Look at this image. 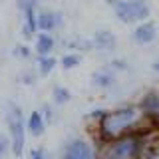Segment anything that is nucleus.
Listing matches in <instances>:
<instances>
[{"instance_id":"obj_14","label":"nucleus","mask_w":159,"mask_h":159,"mask_svg":"<svg viewBox=\"0 0 159 159\" xmlns=\"http://www.w3.org/2000/svg\"><path fill=\"white\" fill-rule=\"evenodd\" d=\"M58 60L50 54V56H38V72L42 74V76H48L50 72H52L54 68H56Z\"/></svg>"},{"instance_id":"obj_17","label":"nucleus","mask_w":159,"mask_h":159,"mask_svg":"<svg viewBox=\"0 0 159 159\" xmlns=\"http://www.w3.org/2000/svg\"><path fill=\"white\" fill-rule=\"evenodd\" d=\"M54 102H56V103L70 102V89L62 88V86H56V88H54Z\"/></svg>"},{"instance_id":"obj_5","label":"nucleus","mask_w":159,"mask_h":159,"mask_svg":"<svg viewBox=\"0 0 159 159\" xmlns=\"http://www.w3.org/2000/svg\"><path fill=\"white\" fill-rule=\"evenodd\" d=\"M8 125H10V135H12V151L16 157H20L24 151V117H22V109L20 107L10 109Z\"/></svg>"},{"instance_id":"obj_11","label":"nucleus","mask_w":159,"mask_h":159,"mask_svg":"<svg viewBox=\"0 0 159 159\" xmlns=\"http://www.w3.org/2000/svg\"><path fill=\"white\" fill-rule=\"evenodd\" d=\"M66 159H92V149L84 141H74L66 149Z\"/></svg>"},{"instance_id":"obj_3","label":"nucleus","mask_w":159,"mask_h":159,"mask_svg":"<svg viewBox=\"0 0 159 159\" xmlns=\"http://www.w3.org/2000/svg\"><path fill=\"white\" fill-rule=\"evenodd\" d=\"M141 147H143V143L137 135H125L111 145L106 159H133L141 153Z\"/></svg>"},{"instance_id":"obj_2","label":"nucleus","mask_w":159,"mask_h":159,"mask_svg":"<svg viewBox=\"0 0 159 159\" xmlns=\"http://www.w3.org/2000/svg\"><path fill=\"white\" fill-rule=\"evenodd\" d=\"M103 2L111 6L113 14L123 24H139L151 16L147 0H103Z\"/></svg>"},{"instance_id":"obj_13","label":"nucleus","mask_w":159,"mask_h":159,"mask_svg":"<svg viewBox=\"0 0 159 159\" xmlns=\"http://www.w3.org/2000/svg\"><path fill=\"white\" fill-rule=\"evenodd\" d=\"M26 127H28V131L32 133V135H42L44 133V119H42V116H40L38 111H32L30 117H28Z\"/></svg>"},{"instance_id":"obj_24","label":"nucleus","mask_w":159,"mask_h":159,"mask_svg":"<svg viewBox=\"0 0 159 159\" xmlns=\"http://www.w3.org/2000/svg\"><path fill=\"white\" fill-rule=\"evenodd\" d=\"M106 113H107V111H103V109H96V111L92 113V117H99V119H102L103 116H106Z\"/></svg>"},{"instance_id":"obj_22","label":"nucleus","mask_w":159,"mask_h":159,"mask_svg":"<svg viewBox=\"0 0 159 159\" xmlns=\"http://www.w3.org/2000/svg\"><path fill=\"white\" fill-rule=\"evenodd\" d=\"M34 82H36V80H34V74L32 76H30V72L24 74V84H34Z\"/></svg>"},{"instance_id":"obj_4","label":"nucleus","mask_w":159,"mask_h":159,"mask_svg":"<svg viewBox=\"0 0 159 159\" xmlns=\"http://www.w3.org/2000/svg\"><path fill=\"white\" fill-rule=\"evenodd\" d=\"M18 8L24 16V26H22V34L24 38L30 40L32 36H36L40 32L38 28V0H18Z\"/></svg>"},{"instance_id":"obj_16","label":"nucleus","mask_w":159,"mask_h":159,"mask_svg":"<svg viewBox=\"0 0 159 159\" xmlns=\"http://www.w3.org/2000/svg\"><path fill=\"white\" fill-rule=\"evenodd\" d=\"M82 64V56L76 52H72V54H64L62 60H60V66H62L64 70H72V68H76Z\"/></svg>"},{"instance_id":"obj_20","label":"nucleus","mask_w":159,"mask_h":159,"mask_svg":"<svg viewBox=\"0 0 159 159\" xmlns=\"http://www.w3.org/2000/svg\"><path fill=\"white\" fill-rule=\"evenodd\" d=\"M30 159H46V157H44V151H42V149H34V151L30 153Z\"/></svg>"},{"instance_id":"obj_10","label":"nucleus","mask_w":159,"mask_h":159,"mask_svg":"<svg viewBox=\"0 0 159 159\" xmlns=\"http://www.w3.org/2000/svg\"><path fill=\"white\" fill-rule=\"evenodd\" d=\"M54 48H56V38L52 36V32L36 34V52H38V56H50Z\"/></svg>"},{"instance_id":"obj_9","label":"nucleus","mask_w":159,"mask_h":159,"mask_svg":"<svg viewBox=\"0 0 159 159\" xmlns=\"http://www.w3.org/2000/svg\"><path fill=\"white\" fill-rule=\"evenodd\" d=\"M92 42L96 50H111L117 44V36L113 32H109V30H98L92 36Z\"/></svg>"},{"instance_id":"obj_19","label":"nucleus","mask_w":159,"mask_h":159,"mask_svg":"<svg viewBox=\"0 0 159 159\" xmlns=\"http://www.w3.org/2000/svg\"><path fill=\"white\" fill-rule=\"evenodd\" d=\"M30 48L28 46H16L14 48V56H18V58H30Z\"/></svg>"},{"instance_id":"obj_8","label":"nucleus","mask_w":159,"mask_h":159,"mask_svg":"<svg viewBox=\"0 0 159 159\" xmlns=\"http://www.w3.org/2000/svg\"><path fill=\"white\" fill-rule=\"evenodd\" d=\"M155 38H157V26L153 22H149V20L139 22L135 26V30H133V40H135L137 44H141V46L151 44Z\"/></svg>"},{"instance_id":"obj_7","label":"nucleus","mask_w":159,"mask_h":159,"mask_svg":"<svg viewBox=\"0 0 159 159\" xmlns=\"http://www.w3.org/2000/svg\"><path fill=\"white\" fill-rule=\"evenodd\" d=\"M64 24V16L58 10H40L38 12V28L40 32H54Z\"/></svg>"},{"instance_id":"obj_23","label":"nucleus","mask_w":159,"mask_h":159,"mask_svg":"<svg viewBox=\"0 0 159 159\" xmlns=\"http://www.w3.org/2000/svg\"><path fill=\"white\" fill-rule=\"evenodd\" d=\"M4 151H6V139H2V137H0V159H2Z\"/></svg>"},{"instance_id":"obj_15","label":"nucleus","mask_w":159,"mask_h":159,"mask_svg":"<svg viewBox=\"0 0 159 159\" xmlns=\"http://www.w3.org/2000/svg\"><path fill=\"white\" fill-rule=\"evenodd\" d=\"M66 46L72 50H93V42L92 38H70L66 40Z\"/></svg>"},{"instance_id":"obj_12","label":"nucleus","mask_w":159,"mask_h":159,"mask_svg":"<svg viewBox=\"0 0 159 159\" xmlns=\"http://www.w3.org/2000/svg\"><path fill=\"white\" fill-rule=\"evenodd\" d=\"M92 82L93 86L98 88H109L113 86V82H116V76H113V70H99L92 76Z\"/></svg>"},{"instance_id":"obj_6","label":"nucleus","mask_w":159,"mask_h":159,"mask_svg":"<svg viewBox=\"0 0 159 159\" xmlns=\"http://www.w3.org/2000/svg\"><path fill=\"white\" fill-rule=\"evenodd\" d=\"M141 111L155 127H159V92H149L141 99Z\"/></svg>"},{"instance_id":"obj_18","label":"nucleus","mask_w":159,"mask_h":159,"mask_svg":"<svg viewBox=\"0 0 159 159\" xmlns=\"http://www.w3.org/2000/svg\"><path fill=\"white\" fill-rule=\"evenodd\" d=\"M159 155V149L155 145H143L141 147V157L143 159H155Z\"/></svg>"},{"instance_id":"obj_21","label":"nucleus","mask_w":159,"mask_h":159,"mask_svg":"<svg viewBox=\"0 0 159 159\" xmlns=\"http://www.w3.org/2000/svg\"><path fill=\"white\" fill-rule=\"evenodd\" d=\"M111 68H116V70H125V62H121V60H113L111 62Z\"/></svg>"},{"instance_id":"obj_25","label":"nucleus","mask_w":159,"mask_h":159,"mask_svg":"<svg viewBox=\"0 0 159 159\" xmlns=\"http://www.w3.org/2000/svg\"><path fill=\"white\" fill-rule=\"evenodd\" d=\"M153 70H155V72H159V60H157V62H153Z\"/></svg>"},{"instance_id":"obj_1","label":"nucleus","mask_w":159,"mask_h":159,"mask_svg":"<svg viewBox=\"0 0 159 159\" xmlns=\"http://www.w3.org/2000/svg\"><path fill=\"white\" fill-rule=\"evenodd\" d=\"M141 117H145L141 107H133V106L119 107L116 111H107L99 119V137L103 141H117V139L129 135L139 125Z\"/></svg>"}]
</instances>
